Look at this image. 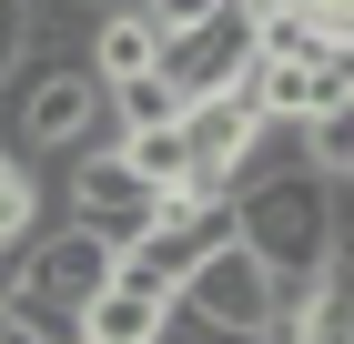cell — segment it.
<instances>
[{
    "mask_svg": "<svg viewBox=\"0 0 354 344\" xmlns=\"http://www.w3.org/2000/svg\"><path fill=\"white\" fill-rule=\"evenodd\" d=\"M111 152L132 162V172H142L152 192H162V183H183V132H172V122H152V132H122Z\"/></svg>",
    "mask_w": 354,
    "mask_h": 344,
    "instance_id": "10",
    "label": "cell"
},
{
    "mask_svg": "<svg viewBox=\"0 0 354 344\" xmlns=\"http://www.w3.org/2000/svg\"><path fill=\"white\" fill-rule=\"evenodd\" d=\"M172 293H183V304H203L213 324H233V334H263V324L283 314V284H273V264L253 253L243 233L213 243V253H192V273H183Z\"/></svg>",
    "mask_w": 354,
    "mask_h": 344,
    "instance_id": "3",
    "label": "cell"
},
{
    "mask_svg": "<svg viewBox=\"0 0 354 344\" xmlns=\"http://www.w3.org/2000/svg\"><path fill=\"white\" fill-rule=\"evenodd\" d=\"M71 223H82V233H102V243L152 233V183H142L111 142H82V162H71Z\"/></svg>",
    "mask_w": 354,
    "mask_h": 344,
    "instance_id": "6",
    "label": "cell"
},
{
    "mask_svg": "<svg viewBox=\"0 0 354 344\" xmlns=\"http://www.w3.org/2000/svg\"><path fill=\"white\" fill-rule=\"evenodd\" d=\"M233 10H243V21H263V10H283V0H233Z\"/></svg>",
    "mask_w": 354,
    "mask_h": 344,
    "instance_id": "13",
    "label": "cell"
},
{
    "mask_svg": "<svg viewBox=\"0 0 354 344\" xmlns=\"http://www.w3.org/2000/svg\"><path fill=\"white\" fill-rule=\"evenodd\" d=\"M111 284V243L82 233V223H61V233H30L10 253V293H41V304H91Z\"/></svg>",
    "mask_w": 354,
    "mask_h": 344,
    "instance_id": "7",
    "label": "cell"
},
{
    "mask_svg": "<svg viewBox=\"0 0 354 344\" xmlns=\"http://www.w3.org/2000/svg\"><path fill=\"white\" fill-rule=\"evenodd\" d=\"M41 233V152L0 142V243H30Z\"/></svg>",
    "mask_w": 354,
    "mask_h": 344,
    "instance_id": "9",
    "label": "cell"
},
{
    "mask_svg": "<svg viewBox=\"0 0 354 344\" xmlns=\"http://www.w3.org/2000/svg\"><path fill=\"white\" fill-rule=\"evenodd\" d=\"M152 324H162V293L122 284V273L82 304V344H152Z\"/></svg>",
    "mask_w": 354,
    "mask_h": 344,
    "instance_id": "8",
    "label": "cell"
},
{
    "mask_svg": "<svg viewBox=\"0 0 354 344\" xmlns=\"http://www.w3.org/2000/svg\"><path fill=\"white\" fill-rule=\"evenodd\" d=\"M243 51H253V30H243V10L223 0V10H203V21L162 30L152 71H162L172 91H183V102H203V91H233V81H243Z\"/></svg>",
    "mask_w": 354,
    "mask_h": 344,
    "instance_id": "5",
    "label": "cell"
},
{
    "mask_svg": "<svg viewBox=\"0 0 354 344\" xmlns=\"http://www.w3.org/2000/svg\"><path fill=\"white\" fill-rule=\"evenodd\" d=\"M243 102H253V111H283V122L354 111V41H334V51H314V61H263V51H243Z\"/></svg>",
    "mask_w": 354,
    "mask_h": 344,
    "instance_id": "4",
    "label": "cell"
},
{
    "mask_svg": "<svg viewBox=\"0 0 354 344\" xmlns=\"http://www.w3.org/2000/svg\"><path fill=\"white\" fill-rule=\"evenodd\" d=\"M142 10H152L162 30H183V21H203V10H223V0H142Z\"/></svg>",
    "mask_w": 354,
    "mask_h": 344,
    "instance_id": "12",
    "label": "cell"
},
{
    "mask_svg": "<svg viewBox=\"0 0 354 344\" xmlns=\"http://www.w3.org/2000/svg\"><path fill=\"white\" fill-rule=\"evenodd\" d=\"M10 253H21V243H0V293H10Z\"/></svg>",
    "mask_w": 354,
    "mask_h": 344,
    "instance_id": "14",
    "label": "cell"
},
{
    "mask_svg": "<svg viewBox=\"0 0 354 344\" xmlns=\"http://www.w3.org/2000/svg\"><path fill=\"white\" fill-rule=\"evenodd\" d=\"M233 233L253 243L273 264V284H294V273H324L344 253V183L294 162V172H263V183L233 192Z\"/></svg>",
    "mask_w": 354,
    "mask_h": 344,
    "instance_id": "1",
    "label": "cell"
},
{
    "mask_svg": "<svg viewBox=\"0 0 354 344\" xmlns=\"http://www.w3.org/2000/svg\"><path fill=\"white\" fill-rule=\"evenodd\" d=\"M0 132L21 142V152H82V142H111L102 122V81L82 61H61V71H30V81H0Z\"/></svg>",
    "mask_w": 354,
    "mask_h": 344,
    "instance_id": "2",
    "label": "cell"
},
{
    "mask_svg": "<svg viewBox=\"0 0 354 344\" xmlns=\"http://www.w3.org/2000/svg\"><path fill=\"white\" fill-rule=\"evenodd\" d=\"M152 344H253V334H233V324H213L203 304H183V293H162V324H152Z\"/></svg>",
    "mask_w": 354,
    "mask_h": 344,
    "instance_id": "11",
    "label": "cell"
}]
</instances>
